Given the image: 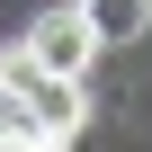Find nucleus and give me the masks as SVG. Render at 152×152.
<instances>
[{"instance_id": "obj_1", "label": "nucleus", "mask_w": 152, "mask_h": 152, "mask_svg": "<svg viewBox=\"0 0 152 152\" xmlns=\"http://www.w3.org/2000/svg\"><path fill=\"white\" fill-rule=\"evenodd\" d=\"M90 63H99V36H90L81 9H45L18 45V72H36V81H81Z\"/></svg>"}, {"instance_id": "obj_2", "label": "nucleus", "mask_w": 152, "mask_h": 152, "mask_svg": "<svg viewBox=\"0 0 152 152\" xmlns=\"http://www.w3.org/2000/svg\"><path fill=\"white\" fill-rule=\"evenodd\" d=\"M18 90H27V125H36V134H54L63 152L81 143V125H90V90H81V81H36V72H27Z\"/></svg>"}, {"instance_id": "obj_3", "label": "nucleus", "mask_w": 152, "mask_h": 152, "mask_svg": "<svg viewBox=\"0 0 152 152\" xmlns=\"http://www.w3.org/2000/svg\"><path fill=\"white\" fill-rule=\"evenodd\" d=\"M72 9L90 18V36H99V45H125V36H143V27H152V0H72Z\"/></svg>"}, {"instance_id": "obj_4", "label": "nucleus", "mask_w": 152, "mask_h": 152, "mask_svg": "<svg viewBox=\"0 0 152 152\" xmlns=\"http://www.w3.org/2000/svg\"><path fill=\"white\" fill-rule=\"evenodd\" d=\"M27 81V72H18V54H0V90H18Z\"/></svg>"}]
</instances>
